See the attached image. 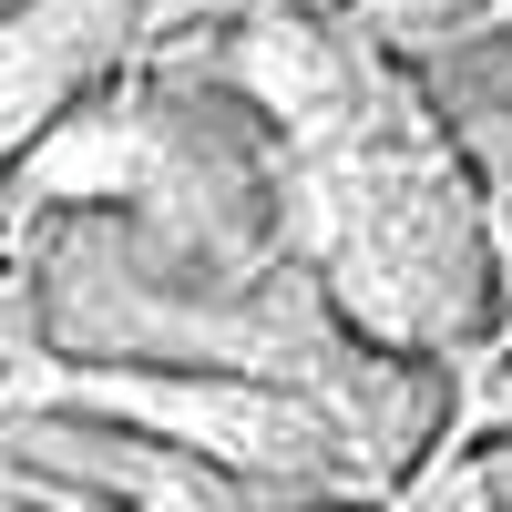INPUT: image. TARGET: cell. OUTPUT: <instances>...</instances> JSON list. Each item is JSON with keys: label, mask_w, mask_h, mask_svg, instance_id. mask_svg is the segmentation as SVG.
<instances>
[{"label": "cell", "mask_w": 512, "mask_h": 512, "mask_svg": "<svg viewBox=\"0 0 512 512\" xmlns=\"http://www.w3.org/2000/svg\"><path fill=\"white\" fill-rule=\"evenodd\" d=\"M277 216H287L297 267L318 277V297L369 349L441 369L482 338H502V277H492L472 164L410 82H390L369 103L359 134L287 164Z\"/></svg>", "instance_id": "cell-1"}, {"label": "cell", "mask_w": 512, "mask_h": 512, "mask_svg": "<svg viewBox=\"0 0 512 512\" xmlns=\"http://www.w3.org/2000/svg\"><path fill=\"white\" fill-rule=\"evenodd\" d=\"M472 41H512V0H482V31Z\"/></svg>", "instance_id": "cell-9"}, {"label": "cell", "mask_w": 512, "mask_h": 512, "mask_svg": "<svg viewBox=\"0 0 512 512\" xmlns=\"http://www.w3.org/2000/svg\"><path fill=\"white\" fill-rule=\"evenodd\" d=\"M144 52V0H11L0 11V185L113 93Z\"/></svg>", "instance_id": "cell-4"}, {"label": "cell", "mask_w": 512, "mask_h": 512, "mask_svg": "<svg viewBox=\"0 0 512 512\" xmlns=\"http://www.w3.org/2000/svg\"><path fill=\"white\" fill-rule=\"evenodd\" d=\"M0 11H11V0H0Z\"/></svg>", "instance_id": "cell-10"}, {"label": "cell", "mask_w": 512, "mask_h": 512, "mask_svg": "<svg viewBox=\"0 0 512 512\" xmlns=\"http://www.w3.org/2000/svg\"><path fill=\"white\" fill-rule=\"evenodd\" d=\"M41 400L62 410H93L123 420L164 451H195L205 472H226L246 492H338L359 482L349 472V441L318 400L277 390V379H246V369H154V359H72L41 379Z\"/></svg>", "instance_id": "cell-2"}, {"label": "cell", "mask_w": 512, "mask_h": 512, "mask_svg": "<svg viewBox=\"0 0 512 512\" xmlns=\"http://www.w3.org/2000/svg\"><path fill=\"white\" fill-rule=\"evenodd\" d=\"M349 21L390 62H431V52H451V41L482 31V0H349Z\"/></svg>", "instance_id": "cell-6"}, {"label": "cell", "mask_w": 512, "mask_h": 512, "mask_svg": "<svg viewBox=\"0 0 512 512\" xmlns=\"http://www.w3.org/2000/svg\"><path fill=\"white\" fill-rule=\"evenodd\" d=\"M461 164H472V195H482V226H492V277H502V338H512V123H492V103L472 123H451Z\"/></svg>", "instance_id": "cell-5"}, {"label": "cell", "mask_w": 512, "mask_h": 512, "mask_svg": "<svg viewBox=\"0 0 512 512\" xmlns=\"http://www.w3.org/2000/svg\"><path fill=\"white\" fill-rule=\"evenodd\" d=\"M256 11H287V0H144V52H175L185 31H236Z\"/></svg>", "instance_id": "cell-7"}, {"label": "cell", "mask_w": 512, "mask_h": 512, "mask_svg": "<svg viewBox=\"0 0 512 512\" xmlns=\"http://www.w3.org/2000/svg\"><path fill=\"white\" fill-rule=\"evenodd\" d=\"M21 359H31V277L0 267V379H11Z\"/></svg>", "instance_id": "cell-8"}, {"label": "cell", "mask_w": 512, "mask_h": 512, "mask_svg": "<svg viewBox=\"0 0 512 512\" xmlns=\"http://www.w3.org/2000/svg\"><path fill=\"white\" fill-rule=\"evenodd\" d=\"M0 461L21 482H41V502L62 512H256L267 492H246L226 472H205L195 451H164L123 420H93V410H62L41 400L0 431Z\"/></svg>", "instance_id": "cell-3"}]
</instances>
